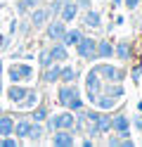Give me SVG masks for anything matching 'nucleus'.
I'll return each mask as SVG.
<instances>
[{"label":"nucleus","instance_id":"nucleus-1","mask_svg":"<svg viewBox=\"0 0 142 147\" xmlns=\"http://www.w3.org/2000/svg\"><path fill=\"white\" fill-rule=\"evenodd\" d=\"M95 71L100 74L102 81H109V83H121L126 78V71L118 67H111V64H95Z\"/></svg>","mask_w":142,"mask_h":147},{"label":"nucleus","instance_id":"nucleus-2","mask_svg":"<svg viewBox=\"0 0 142 147\" xmlns=\"http://www.w3.org/2000/svg\"><path fill=\"white\" fill-rule=\"evenodd\" d=\"M95 48H97V40H95V38H88V36H83V38L76 43V55H78V57H83V59H97Z\"/></svg>","mask_w":142,"mask_h":147},{"label":"nucleus","instance_id":"nucleus-3","mask_svg":"<svg viewBox=\"0 0 142 147\" xmlns=\"http://www.w3.org/2000/svg\"><path fill=\"white\" fill-rule=\"evenodd\" d=\"M102 83L104 81L100 78V74L95 71V67L88 71V76H85V88H88V100L95 105V97H97V93H102Z\"/></svg>","mask_w":142,"mask_h":147},{"label":"nucleus","instance_id":"nucleus-4","mask_svg":"<svg viewBox=\"0 0 142 147\" xmlns=\"http://www.w3.org/2000/svg\"><path fill=\"white\" fill-rule=\"evenodd\" d=\"M31 76H33V69L28 67V64H14V67H9V81H12V83L26 81Z\"/></svg>","mask_w":142,"mask_h":147},{"label":"nucleus","instance_id":"nucleus-5","mask_svg":"<svg viewBox=\"0 0 142 147\" xmlns=\"http://www.w3.org/2000/svg\"><path fill=\"white\" fill-rule=\"evenodd\" d=\"M52 145L55 147H71L76 142V138L71 131H66V128H57V131H52Z\"/></svg>","mask_w":142,"mask_h":147},{"label":"nucleus","instance_id":"nucleus-6","mask_svg":"<svg viewBox=\"0 0 142 147\" xmlns=\"http://www.w3.org/2000/svg\"><path fill=\"white\" fill-rule=\"evenodd\" d=\"M78 10H81V7L76 5V0H64V3H62V10H59L62 22H73L76 14H78Z\"/></svg>","mask_w":142,"mask_h":147},{"label":"nucleus","instance_id":"nucleus-7","mask_svg":"<svg viewBox=\"0 0 142 147\" xmlns=\"http://www.w3.org/2000/svg\"><path fill=\"white\" fill-rule=\"evenodd\" d=\"M47 17H50V10L47 7H33V12H31V26L33 29H40V26H45L47 22Z\"/></svg>","mask_w":142,"mask_h":147},{"label":"nucleus","instance_id":"nucleus-8","mask_svg":"<svg viewBox=\"0 0 142 147\" xmlns=\"http://www.w3.org/2000/svg\"><path fill=\"white\" fill-rule=\"evenodd\" d=\"M64 31H66V22H62V19L47 24V38H50V40H62Z\"/></svg>","mask_w":142,"mask_h":147},{"label":"nucleus","instance_id":"nucleus-9","mask_svg":"<svg viewBox=\"0 0 142 147\" xmlns=\"http://www.w3.org/2000/svg\"><path fill=\"white\" fill-rule=\"evenodd\" d=\"M78 93V88H76L73 83H64L59 90H57V100H59V105L62 107H66V102H69V100Z\"/></svg>","mask_w":142,"mask_h":147},{"label":"nucleus","instance_id":"nucleus-10","mask_svg":"<svg viewBox=\"0 0 142 147\" xmlns=\"http://www.w3.org/2000/svg\"><path fill=\"white\" fill-rule=\"evenodd\" d=\"M88 123H92L95 128H97V133H100V135H102V133H107V131H111V116L102 114V112H97V116H95L92 121H88Z\"/></svg>","mask_w":142,"mask_h":147},{"label":"nucleus","instance_id":"nucleus-11","mask_svg":"<svg viewBox=\"0 0 142 147\" xmlns=\"http://www.w3.org/2000/svg\"><path fill=\"white\" fill-rule=\"evenodd\" d=\"M111 131H116L118 135H121V133H128V131H130V119H128L126 114L114 116V119H111Z\"/></svg>","mask_w":142,"mask_h":147},{"label":"nucleus","instance_id":"nucleus-12","mask_svg":"<svg viewBox=\"0 0 142 147\" xmlns=\"http://www.w3.org/2000/svg\"><path fill=\"white\" fill-rule=\"evenodd\" d=\"M116 102H118V97H111V95H107V93H97V97H95V105H97V109H102V112L114 109Z\"/></svg>","mask_w":142,"mask_h":147},{"label":"nucleus","instance_id":"nucleus-13","mask_svg":"<svg viewBox=\"0 0 142 147\" xmlns=\"http://www.w3.org/2000/svg\"><path fill=\"white\" fill-rule=\"evenodd\" d=\"M59 74H62V67H59L57 62H52L50 67H45L43 81H45V83H57V81H59Z\"/></svg>","mask_w":142,"mask_h":147},{"label":"nucleus","instance_id":"nucleus-14","mask_svg":"<svg viewBox=\"0 0 142 147\" xmlns=\"http://www.w3.org/2000/svg\"><path fill=\"white\" fill-rule=\"evenodd\" d=\"M50 57H52L55 62H62V59L69 57V50H66V45H64L62 40H55V45L50 48Z\"/></svg>","mask_w":142,"mask_h":147},{"label":"nucleus","instance_id":"nucleus-15","mask_svg":"<svg viewBox=\"0 0 142 147\" xmlns=\"http://www.w3.org/2000/svg\"><path fill=\"white\" fill-rule=\"evenodd\" d=\"M81 38H83V31L81 29H66L64 36H62V43L66 45V48H71V45H76Z\"/></svg>","mask_w":142,"mask_h":147},{"label":"nucleus","instance_id":"nucleus-16","mask_svg":"<svg viewBox=\"0 0 142 147\" xmlns=\"http://www.w3.org/2000/svg\"><path fill=\"white\" fill-rule=\"evenodd\" d=\"M28 131H31V121H28V119H19V121H14L12 135H17V138H28Z\"/></svg>","mask_w":142,"mask_h":147},{"label":"nucleus","instance_id":"nucleus-17","mask_svg":"<svg viewBox=\"0 0 142 147\" xmlns=\"http://www.w3.org/2000/svg\"><path fill=\"white\" fill-rule=\"evenodd\" d=\"M83 22H85V26H90V29H100V24H102V17H100V12H97V10L88 7V12H85Z\"/></svg>","mask_w":142,"mask_h":147},{"label":"nucleus","instance_id":"nucleus-18","mask_svg":"<svg viewBox=\"0 0 142 147\" xmlns=\"http://www.w3.org/2000/svg\"><path fill=\"white\" fill-rule=\"evenodd\" d=\"M95 52H97V59H107L114 55V45L109 40H97V48H95Z\"/></svg>","mask_w":142,"mask_h":147},{"label":"nucleus","instance_id":"nucleus-19","mask_svg":"<svg viewBox=\"0 0 142 147\" xmlns=\"http://www.w3.org/2000/svg\"><path fill=\"white\" fill-rule=\"evenodd\" d=\"M26 90H28V88H24V86H19V83H14L12 88L7 90V97L12 100L14 105H19V102H22V100H24V95H26Z\"/></svg>","mask_w":142,"mask_h":147},{"label":"nucleus","instance_id":"nucleus-20","mask_svg":"<svg viewBox=\"0 0 142 147\" xmlns=\"http://www.w3.org/2000/svg\"><path fill=\"white\" fill-rule=\"evenodd\" d=\"M114 52H116L118 59H130V57H133V45H130L128 40H121L116 48H114Z\"/></svg>","mask_w":142,"mask_h":147},{"label":"nucleus","instance_id":"nucleus-21","mask_svg":"<svg viewBox=\"0 0 142 147\" xmlns=\"http://www.w3.org/2000/svg\"><path fill=\"white\" fill-rule=\"evenodd\" d=\"M102 93H107V95H111V97H123V95H126V90H123V86L121 83H109V81H107V86H104L102 83Z\"/></svg>","mask_w":142,"mask_h":147},{"label":"nucleus","instance_id":"nucleus-22","mask_svg":"<svg viewBox=\"0 0 142 147\" xmlns=\"http://www.w3.org/2000/svg\"><path fill=\"white\" fill-rule=\"evenodd\" d=\"M12 128H14V119L0 114V135H12Z\"/></svg>","mask_w":142,"mask_h":147},{"label":"nucleus","instance_id":"nucleus-23","mask_svg":"<svg viewBox=\"0 0 142 147\" xmlns=\"http://www.w3.org/2000/svg\"><path fill=\"white\" fill-rule=\"evenodd\" d=\"M76 78H78V71H76L73 67H62V74H59V81H64V83H73Z\"/></svg>","mask_w":142,"mask_h":147},{"label":"nucleus","instance_id":"nucleus-24","mask_svg":"<svg viewBox=\"0 0 142 147\" xmlns=\"http://www.w3.org/2000/svg\"><path fill=\"white\" fill-rule=\"evenodd\" d=\"M43 133H45V128L38 123V121H33L31 123V131H28V140H33V142H38L43 138Z\"/></svg>","mask_w":142,"mask_h":147},{"label":"nucleus","instance_id":"nucleus-25","mask_svg":"<svg viewBox=\"0 0 142 147\" xmlns=\"http://www.w3.org/2000/svg\"><path fill=\"white\" fill-rule=\"evenodd\" d=\"M19 105H22V107H36L38 105V93H36V90H26V95H24V100Z\"/></svg>","mask_w":142,"mask_h":147},{"label":"nucleus","instance_id":"nucleus-26","mask_svg":"<svg viewBox=\"0 0 142 147\" xmlns=\"http://www.w3.org/2000/svg\"><path fill=\"white\" fill-rule=\"evenodd\" d=\"M45 119H47V107H45V105H36V112H33V121L43 123Z\"/></svg>","mask_w":142,"mask_h":147},{"label":"nucleus","instance_id":"nucleus-27","mask_svg":"<svg viewBox=\"0 0 142 147\" xmlns=\"http://www.w3.org/2000/svg\"><path fill=\"white\" fill-rule=\"evenodd\" d=\"M66 107L71 109V112H78V109H83V100H81V93H76L69 102H66Z\"/></svg>","mask_w":142,"mask_h":147},{"label":"nucleus","instance_id":"nucleus-28","mask_svg":"<svg viewBox=\"0 0 142 147\" xmlns=\"http://www.w3.org/2000/svg\"><path fill=\"white\" fill-rule=\"evenodd\" d=\"M52 62H55V59L50 57V50H43L40 55H38V64H40V67H43V69H45V67H50V64H52Z\"/></svg>","mask_w":142,"mask_h":147},{"label":"nucleus","instance_id":"nucleus-29","mask_svg":"<svg viewBox=\"0 0 142 147\" xmlns=\"http://www.w3.org/2000/svg\"><path fill=\"white\" fill-rule=\"evenodd\" d=\"M71 126H73V114H71V112H62V128L69 131Z\"/></svg>","mask_w":142,"mask_h":147},{"label":"nucleus","instance_id":"nucleus-30","mask_svg":"<svg viewBox=\"0 0 142 147\" xmlns=\"http://www.w3.org/2000/svg\"><path fill=\"white\" fill-rule=\"evenodd\" d=\"M19 142L14 140V138H9V135H3V140H0V147H17Z\"/></svg>","mask_w":142,"mask_h":147},{"label":"nucleus","instance_id":"nucleus-31","mask_svg":"<svg viewBox=\"0 0 142 147\" xmlns=\"http://www.w3.org/2000/svg\"><path fill=\"white\" fill-rule=\"evenodd\" d=\"M140 76H142V62H137L133 67V81H140Z\"/></svg>","mask_w":142,"mask_h":147},{"label":"nucleus","instance_id":"nucleus-32","mask_svg":"<svg viewBox=\"0 0 142 147\" xmlns=\"http://www.w3.org/2000/svg\"><path fill=\"white\" fill-rule=\"evenodd\" d=\"M123 5L128 7V10H135V7H140V0H121Z\"/></svg>","mask_w":142,"mask_h":147},{"label":"nucleus","instance_id":"nucleus-33","mask_svg":"<svg viewBox=\"0 0 142 147\" xmlns=\"http://www.w3.org/2000/svg\"><path fill=\"white\" fill-rule=\"evenodd\" d=\"M107 145H111V147H116V145H121V135H111L109 140H107Z\"/></svg>","mask_w":142,"mask_h":147},{"label":"nucleus","instance_id":"nucleus-34","mask_svg":"<svg viewBox=\"0 0 142 147\" xmlns=\"http://www.w3.org/2000/svg\"><path fill=\"white\" fill-rule=\"evenodd\" d=\"M17 10H19V14H26L28 12V7L24 5V0H19V3H17Z\"/></svg>","mask_w":142,"mask_h":147},{"label":"nucleus","instance_id":"nucleus-35","mask_svg":"<svg viewBox=\"0 0 142 147\" xmlns=\"http://www.w3.org/2000/svg\"><path fill=\"white\" fill-rule=\"evenodd\" d=\"M76 5L83 7V10H88V7H90V0H76Z\"/></svg>","mask_w":142,"mask_h":147},{"label":"nucleus","instance_id":"nucleus-36","mask_svg":"<svg viewBox=\"0 0 142 147\" xmlns=\"http://www.w3.org/2000/svg\"><path fill=\"white\" fill-rule=\"evenodd\" d=\"M133 126H135V128H140V131H142V116H135V119H133Z\"/></svg>","mask_w":142,"mask_h":147},{"label":"nucleus","instance_id":"nucleus-37","mask_svg":"<svg viewBox=\"0 0 142 147\" xmlns=\"http://www.w3.org/2000/svg\"><path fill=\"white\" fill-rule=\"evenodd\" d=\"M24 5L28 7V10H33V7L38 5V0H24Z\"/></svg>","mask_w":142,"mask_h":147},{"label":"nucleus","instance_id":"nucleus-38","mask_svg":"<svg viewBox=\"0 0 142 147\" xmlns=\"http://www.w3.org/2000/svg\"><path fill=\"white\" fill-rule=\"evenodd\" d=\"M137 109H140V114H142V102H140V105H137Z\"/></svg>","mask_w":142,"mask_h":147},{"label":"nucleus","instance_id":"nucleus-39","mask_svg":"<svg viewBox=\"0 0 142 147\" xmlns=\"http://www.w3.org/2000/svg\"><path fill=\"white\" fill-rule=\"evenodd\" d=\"M0 93H3V81H0Z\"/></svg>","mask_w":142,"mask_h":147},{"label":"nucleus","instance_id":"nucleus-40","mask_svg":"<svg viewBox=\"0 0 142 147\" xmlns=\"http://www.w3.org/2000/svg\"><path fill=\"white\" fill-rule=\"evenodd\" d=\"M0 114H3V105H0Z\"/></svg>","mask_w":142,"mask_h":147},{"label":"nucleus","instance_id":"nucleus-41","mask_svg":"<svg viewBox=\"0 0 142 147\" xmlns=\"http://www.w3.org/2000/svg\"><path fill=\"white\" fill-rule=\"evenodd\" d=\"M140 7H142V0H140Z\"/></svg>","mask_w":142,"mask_h":147}]
</instances>
